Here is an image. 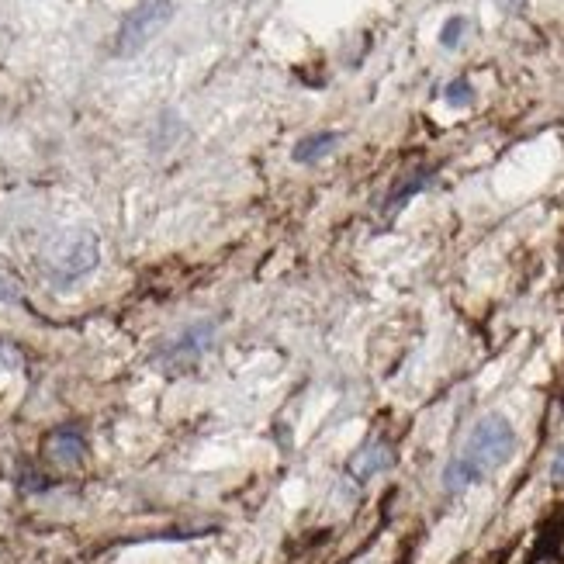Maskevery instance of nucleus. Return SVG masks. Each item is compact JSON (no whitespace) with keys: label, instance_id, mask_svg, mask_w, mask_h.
<instances>
[{"label":"nucleus","instance_id":"nucleus-12","mask_svg":"<svg viewBox=\"0 0 564 564\" xmlns=\"http://www.w3.org/2000/svg\"><path fill=\"white\" fill-rule=\"evenodd\" d=\"M21 364H25L21 350L14 347V343L0 340V371H21Z\"/></svg>","mask_w":564,"mask_h":564},{"label":"nucleus","instance_id":"nucleus-4","mask_svg":"<svg viewBox=\"0 0 564 564\" xmlns=\"http://www.w3.org/2000/svg\"><path fill=\"white\" fill-rule=\"evenodd\" d=\"M212 343H215V322L201 319V322H194V326H187L184 333H177L174 340L163 343V347L156 350L153 364L167 374H180L198 364V360L212 350Z\"/></svg>","mask_w":564,"mask_h":564},{"label":"nucleus","instance_id":"nucleus-9","mask_svg":"<svg viewBox=\"0 0 564 564\" xmlns=\"http://www.w3.org/2000/svg\"><path fill=\"white\" fill-rule=\"evenodd\" d=\"M443 101H447L450 108H468V104L475 101V87H471V80H464V77L450 80V84L443 87Z\"/></svg>","mask_w":564,"mask_h":564},{"label":"nucleus","instance_id":"nucleus-8","mask_svg":"<svg viewBox=\"0 0 564 564\" xmlns=\"http://www.w3.org/2000/svg\"><path fill=\"white\" fill-rule=\"evenodd\" d=\"M21 298H25V281H21L7 263H0V302L18 305Z\"/></svg>","mask_w":564,"mask_h":564},{"label":"nucleus","instance_id":"nucleus-10","mask_svg":"<svg viewBox=\"0 0 564 564\" xmlns=\"http://www.w3.org/2000/svg\"><path fill=\"white\" fill-rule=\"evenodd\" d=\"M426 184H430V170H423V174L409 177V180H405V184L398 187V191H395V194H391V198H388V212H395L398 205H405V201H409L412 194H419V191H423Z\"/></svg>","mask_w":564,"mask_h":564},{"label":"nucleus","instance_id":"nucleus-7","mask_svg":"<svg viewBox=\"0 0 564 564\" xmlns=\"http://www.w3.org/2000/svg\"><path fill=\"white\" fill-rule=\"evenodd\" d=\"M340 146V132H312L305 135V139L295 142V149H291V156H295V163H319L326 160L333 149Z\"/></svg>","mask_w":564,"mask_h":564},{"label":"nucleus","instance_id":"nucleus-6","mask_svg":"<svg viewBox=\"0 0 564 564\" xmlns=\"http://www.w3.org/2000/svg\"><path fill=\"white\" fill-rule=\"evenodd\" d=\"M45 454H49L56 464H63V468H70V464L84 461L87 440L77 430H56L49 436V443H45Z\"/></svg>","mask_w":564,"mask_h":564},{"label":"nucleus","instance_id":"nucleus-2","mask_svg":"<svg viewBox=\"0 0 564 564\" xmlns=\"http://www.w3.org/2000/svg\"><path fill=\"white\" fill-rule=\"evenodd\" d=\"M516 447H520V436H516L513 423L499 412H488L481 416L468 433V443H464L461 457L478 471L481 478H488L492 471L506 468L516 457Z\"/></svg>","mask_w":564,"mask_h":564},{"label":"nucleus","instance_id":"nucleus-11","mask_svg":"<svg viewBox=\"0 0 564 564\" xmlns=\"http://www.w3.org/2000/svg\"><path fill=\"white\" fill-rule=\"evenodd\" d=\"M464 32H468V18L454 14V18L443 21V28H440V45H443V49H457V45H461V39H464Z\"/></svg>","mask_w":564,"mask_h":564},{"label":"nucleus","instance_id":"nucleus-3","mask_svg":"<svg viewBox=\"0 0 564 564\" xmlns=\"http://www.w3.org/2000/svg\"><path fill=\"white\" fill-rule=\"evenodd\" d=\"M170 18H174V4H170V0H139V4L125 14L122 28H118L115 52L118 56H135V52H142L170 25Z\"/></svg>","mask_w":564,"mask_h":564},{"label":"nucleus","instance_id":"nucleus-13","mask_svg":"<svg viewBox=\"0 0 564 564\" xmlns=\"http://www.w3.org/2000/svg\"><path fill=\"white\" fill-rule=\"evenodd\" d=\"M551 481L554 485H564V443L554 450V457H551Z\"/></svg>","mask_w":564,"mask_h":564},{"label":"nucleus","instance_id":"nucleus-1","mask_svg":"<svg viewBox=\"0 0 564 564\" xmlns=\"http://www.w3.org/2000/svg\"><path fill=\"white\" fill-rule=\"evenodd\" d=\"M97 263H101V243L90 229L59 232L42 250V274L56 288H70V284L84 281L87 274H94Z\"/></svg>","mask_w":564,"mask_h":564},{"label":"nucleus","instance_id":"nucleus-5","mask_svg":"<svg viewBox=\"0 0 564 564\" xmlns=\"http://www.w3.org/2000/svg\"><path fill=\"white\" fill-rule=\"evenodd\" d=\"M391 464H395V450H391L385 440H371L350 457V478L357 481V485H367L371 478L385 475Z\"/></svg>","mask_w":564,"mask_h":564},{"label":"nucleus","instance_id":"nucleus-14","mask_svg":"<svg viewBox=\"0 0 564 564\" xmlns=\"http://www.w3.org/2000/svg\"><path fill=\"white\" fill-rule=\"evenodd\" d=\"M502 7H506V11H516V7H520V0H499Z\"/></svg>","mask_w":564,"mask_h":564}]
</instances>
